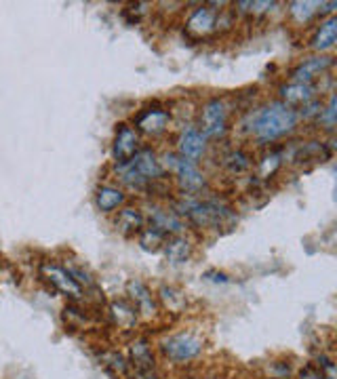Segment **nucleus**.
Instances as JSON below:
<instances>
[{
    "instance_id": "nucleus-1",
    "label": "nucleus",
    "mask_w": 337,
    "mask_h": 379,
    "mask_svg": "<svg viewBox=\"0 0 337 379\" xmlns=\"http://www.w3.org/2000/svg\"><path fill=\"white\" fill-rule=\"evenodd\" d=\"M299 122L297 109L289 107L282 101H270L255 112L249 114L246 118V131L257 143H274L295 131Z\"/></svg>"
},
{
    "instance_id": "nucleus-2",
    "label": "nucleus",
    "mask_w": 337,
    "mask_h": 379,
    "mask_svg": "<svg viewBox=\"0 0 337 379\" xmlns=\"http://www.w3.org/2000/svg\"><path fill=\"white\" fill-rule=\"evenodd\" d=\"M181 219L185 217L196 227H232L236 223L234 208L221 200V198H198V196H185L179 200L177 211Z\"/></svg>"
},
{
    "instance_id": "nucleus-3",
    "label": "nucleus",
    "mask_w": 337,
    "mask_h": 379,
    "mask_svg": "<svg viewBox=\"0 0 337 379\" xmlns=\"http://www.w3.org/2000/svg\"><path fill=\"white\" fill-rule=\"evenodd\" d=\"M116 177L122 185L128 190H147L154 181L164 179V168L160 164V158L154 149L141 147L131 160L116 164Z\"/></svg>"
},
{
    "instance_id": "nucleus-4",
    "label": "nucleus",
    "mask_w": 337,
    "mask_h": 379,
    "mask_svg": "<svg viewBox=\"0 0 337 379\" xmlns=\"http://www.w3.org/2000/svg\"><path fill=\"white\" fill-rule=\"evenodd\" d=\"M160 158V164L164 168V173H173L179 187L183 190L185 196H198L204 187H206V177L204 173L198 168L196 162H190L185 158H181L175 152H166Z\"/></svg>"
},
{
    "instance_id": "nucleus-5",
    "label": "nucleus",
    "mask_w": 337,
    "mask_h": 379,
    "mask_svg": "<svg viewBox=\"0 0 337 379\" xmlns=\"http://www.w3.org/2000/svg\"><path fill=\"white\" fill-rule=\"evenodd\" d=\"M198 128L204 139H221L227 133V105L223 99H209L198 118Z\"/></svg>"
},
{
    "instance_id": "nucleus-6",
    "label": "nucleus",
    "mask_w": 337,
    "mask_h": 379,
    "mask_svg": "<svg viewBox=\"0 0 337 379\" xmlns=\"http://www.w3.org/2000/svg\"><path fill=\"white\" fill-rule=\"evenodd\" d=\"M160 350L168 360L181 364V362H190V360L200 356L202 339L198 335H194V333H177V335L166 337L160 343Z\"/></svg>"
},
{
    "instance_id": "nucleus-7",
    "label": "nucleus",
    "mask_w": 337,
    "mask_h": 379,
    "mask_svg": "<svg viewBox=\"0 0 337 379\" xmlns=\"http://www.w3.org/2000/svg\"><path fill=\"white\" fill-rule=\"evenodd\" d=\"M141 149V139L139 133L135 131V126L131 124H118L116 133H114V141H112V158L116 164L131 160L137 152Z\"/></svg>"
},
{
    "instance_id": "nucleus-8",
    "label": "nucleus",
    "mask_w": 337,
    "mask_h": 379,
    "mask_svg": "<svg viewBox=\"0 0 337 379\" xmlns=\"http://www.w3.org/2000/svg\"><path fill=\"white\" fill-rule=\"evenodd\" d=\"M206 152V139L196 124H185L177 135V154L190 162H198Z\"/></svg>"
},
{
    "instance_id": "nucleus-9",
    "label": "nucleus",
    "mask_w": 337,
    "mask_h": 379,
    "mask_svg": "<svg viewBox=\"0 0 337 379\" xmlns=\"http://www.w3.org/2000/svg\"><path fill=\"white\" fill-rule=\"evenodd\" d=\"M40 274H42V278H46V280H48L57 291H61L63 295H67V297H72V299H80V297H82L80 284L70 276V272H67L65 267L46 261V263L40 265Z\"/></svg>"
},
{
    "instance_id": "nucleus-10",
    "label": "nucleus",
    "mask_w": 337,
    "mask_h": 379,
    "mask_svg": "<svg viewBox=\"0 0 337 379\" xmlns=\"http://www.w3.org/2000/svg\"><path fill=\"white\" fill-rule=\"evenodd\" d=\"M147 221H150V227L160 230L164 236H179L185 230L183 219L173 208H164L158 204H152L147 208Z\"/></svg>"
},
{
    "instance_id": "nucleus-11",
    "label": "nucleus",
    "mask_w": 337,
    "mask_h": 379,
    "mask_svg": "<svg viewBox=\"0 0 337 379\" xmlns=\"http://www.w3.org/2000/svg\"><path fill=\"white\" fill-rule=\"evenodd\" d=\"M168 122H171V114L166 109H160V107L141 109L135 118V131L150 137H158L168 128Z\"/></svg>"
},
{
    "instance_id": "nucleus-12",
    "label": "nucleus",
    "mask_w": 337,
    "mask_h": 379,
    "mask_svg": "<svg viewBox=\"0 0 337 379\" xmlns=\"http://www.w3.org/2000/svg\"><path fill=\"white\" fill-rule=\"evenodd\" d=\"M217 11L209 8V6H198L185 21V32L187 36L200 40L206 38L209 34H213L217 29Z\"/></svg>"
},
{
    "instance_id": "nucleus-13",
    "label": "nucleus",
    "mask_w": 337,
    "mask_h": 379,
    "mask_svg": "<svg viewBox=\"0 0 337 379\" xmlns=\"http://www.w3.org/2000/svg\"><path fill=\"white\" fill-rule=\"evenodd\" d=\"M333 65V59L329 55H316V57H308L303 59L293 72L291 78L293 82H305V84H314L316 78L324 76Z\"/></svg>"
},
{
    "instance_id": "nucleus-14",
    "label": "nucleus",
    "mask_w": 337,
    "mask_h": 379,
    "mask_svg": "<svg viewBox=\"0 0 337 379\" xmlns=\"http://www.w3.org/2000/svg\"><path fill=\"white\" fill-rule=\"evenodd\" d=\"M318 88L316 84H305V82H286L280 86V101L286 103L293 109H301L303 105L316 101Z\"/></svg>"
},
{
    "instance_id": "nucleus-15",
    "label": "nucleus",
    "mask_w": 337,
    "mask_h": 379,
    "mask_svg": "<svg viewBox=\"0 0 337 379\" xmlns=\"http://www.w3.org/2000/svg\"><path fill=\"white\" fill-rule=\"evenodd\" d=\"M143 225H145V217H143V213H141L139 208H135V206H122V208L116 213V217H114V227H116V232L122 234V236H126V238L141 234Z\"/></svg>"
},
{
    "instance_id": "nucleus-16",
    "label": "nucleus",
    "mask_w": 337,
    "mask_h": 379,
    "mask_svg": "<svg viewBox=\"0 0 337 379\" xmlns=\"http://www.w3.org/2000/svg\"><path fill=\"white\" fill-rule=\"evenodd\" d=\"M126 293H128L131 301L135 303V310H137V312H141L143 316H154V314H156V301H154L152 291L147 288L145 282H141V280H137V278L128 280Z\"/></svg>"
},
{
    "instance_id": "nucleus-17",
    "label": "nucleus",
    "mask_w": 337,
    "mask_h": 379,
    "mask_svg": "<svg viewBox=\"0 0 337 379\" xmlns=\"http://www.w3.org/2000/svg\"><path fill=\"white\" fill-rule=\"evenodd\" d=\"M126 200V194L122 187L118 185H110V183H103L97 187L95 192V206L101 211V213H114L116 208H120Z\"/></svg>"
},
{
    "instance_id": "nucleus-18",
    "label": "nucleus",
    "mask_w": 337,
    "mask_h": 379,
    "mask_svg": "<svg viewBox=\"0 0 337 379\" xmlns=\"http://www.w3.org/2000/svg\"><path fill=\"white\" fill-rule=\"evenodd\" d=\"M128 356H131V366H133V373H147V371H156V362H154V354H152V347L145 339H137L131 343V350H128Z\"/></svg>"
},
{
    "instance_id": "nucleus-19",
    "label": "nucleus",
    "mask_w": 337,
    "mask_h": 379,
    "mask_svg": "<svg viewBox=\"0 0 337 379\" xmlns=\"http://www.w3.org/2000/svg\"><path fill=\"white\" fill-rule=\"evenodd\" d=\"M335 42H337V19L331 15V17H326L324 21H320L318 29L314 32V36H312V48L318 51V53H322V51L333 48Z\"/></svg>"
},
{
    "instance_id": "nucleus-20",
    "label": "nucleus",
    "mask_w": 337,
    "mask_h": 379,
    "mask_svg": "<svg viewBox=\"0 0 337 379\" xmlns=\"http://www.w3.org/2000/svg\"><path fill=\"white\" fill-rule=\"evenodd\" d=\"M192 240L185 238L183 234L179 236H171L166 242H164V255H166V261L173 263V265H179V263H185L192 255Z\"/></svg>"
},
{
    "instance_id": "nucleus-21",
    "label": "nucleus",
    "mask_w": 337,
    "mask_h": 379,
    "mask_svg": "<svg viewBox=\"0 0 337 379\" xmlns=\"http://www.w3.org/2000/svg\"><path fill=\"white\" fill-rule=\"evenodd\" d=\"M221 166H223L230 175H234V177L246 175V173L253 168V158H251V154L244 152V149H230V152L223 154Z\"/></svg>"
},
{
    "instance_id": "nucleus-22",
    "label": "nucleus",
    "mask_w": 337,
    "mask_h": 379,
    "mask_svg": "<svg viewBox=\"0 0 337 379\" xmlns=\"http://www.w3.org/2000/svg\"><path fill=\"white\" fill-rule=\"evenodd\" d=\"M329 147L322 143V141H305V143H301V145H297L295 147V154H293V158L297 160V162H324L326 158H329Z\"/></svg>"
},
{
    "instance_id": "nucleus-23",
    "label": "nucleus",
    "mask_w": 337,
    "mask_h": 379,
    "mask_svg": "<svg viewBox=\"0 0 337 379\" xmlns=\"http://www.w3.org/2000/svg\"><path fill=\"white\" fill-rule=\"evenodd\" d=\"M110 312H112L114 322H116L120 328H131V326L137 322L135 305H128L126 301H114V303L110 305Z\"/></svg>"
},
{
    "instance_id": "nucleus-24",
    "label": "nucleus",
    "mask_w": 337,
    "mask_h": 379,
    "mask_svg": "<svg viewBox=\"0 0 337 379\" xmlns=\"http://www.w3.org/2000/svg\"><path fill=\"white\" fill-rule=\"evenodd\" d=\"M316 13H320V2H310V0L289 2V15L297 23H308Z\"/></svg>"
},
{
    "instance_id": "nucleus-25",
    "label": "nucleus",
    "mask_w": 337,
    "mask_h": 379,
    "mask_svg": "<svg viewBox=\"0 0 337 379\" xmlns=\"http://www.w3.org/2000/svg\"><path fill=\"white\" fill-rule=\"evenodd\" d=\"M164 242H166V236L156 230V227H143L141 234H139V246L143 251H150V253H158L160 248H164Z\"/></svg>"
},
{
    "instance_id": "nucleus-26",
    "label": "nucleus",
    "mask_w": 337,
    "mask_h": 379,
    "mask_svg": "<svg viewBox=\"0 0 337 379\" xmlns=\"http://www.w3.org/2000/svg\"><path fill=\"white\" fill-rule=\"evenodd\" d=\"M238 8V13L242 15H251V17H259L265 15L270 11H274L278 6V2H270V0H240L234 4Z\"/></svg>"
},
{
    "instance_id": "nucleus-27",
    "label": "nucleus",
    "mask_w": 337,
    "mask_h": 379,
    "mask_svg": "<svg viewBox=\"0 0 337 379\" xmlns=\"http://www.w3.org/2000/svg\"><path fill=\"white\" fill-rule=\"evenodd\" d=\"M335 107H337V99H335V93H331L329 99H326V105H322L320 112H318V116H316L318 124L324 126L326 131H333V128H335V114H337Z\"/></svg>"
},
{
    "instance_id": "nucleus-28",
    "label": "nucleus",
    "mask_w": 337,
    "mask_h": 379,
    "mask_svg": "<svg viewBox=\"0 0 337 379\" xmlns=\"http://www.w3.org/2000/svg\"><path fill=\"white\" fill-rule=\"evenodd\" d=\"M101 362L116 375H126L128 373V362L118 354V352H103Z\"/></svg>"
},
{
    "instance_id": "nucleus-29",
    "label": "nucleus",
    "mask_w": 337,
    "mask_h": 379,
    "mask_svg": "<svg viewBox=\"0 0 337 379\" xmlns=\"http://www.w3.org/2000/svg\"><path fill=\"white\" fill-rule=\"evenodd\" d=\"M160 297H162V301L166 303V307L173 310V312H177V310H181V307L185 305L183 293L177 291V288H173V286H162V288H160Z\"/></svg>"
},
{
    "instance_id": "nucleus-30",
    "label": "nucleus",
    "mask_w": 337,
    "mask_h": 379,
    "mask_svg": "<svg viewBox=\"0 0 337 379\" xmlns=\"http://www.w3.org/2000/svg\"><path fill=\"white\" fill-rule=\"evenodd\" d=\"M280 154L278 152H272V154H267L261 162H259V166H257V171H259V177L261 179H267V177H272L274 173H276V168L280 166Z\"/></svg>"
},
{
    "instance_id": "nucleus-31",
    "label": "nucleus",
    "mask_w": 337,
    "mask_h": 379,
    "mask_svg": "<svg viewBox=\"0 0 337 379\" xmlns=\"http://www.w3.org/2000/svg\"><path fill=\"white\" fill-rule=\"evenodd\" d=\"M299 379H324V375H322V371L318 366L308 364V366H303L299 371Z\"/></svg>"
}]
</instances>
